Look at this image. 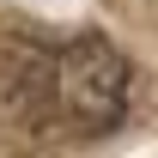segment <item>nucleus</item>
Segmentation results:
<instances>
[{
	"label": "nucleus",
	"mask_w": 158,
	"mask_h": 158,
	"mask_svg": "<svg viewBox=\"0 0 158 158\" xmlns=\"http://www.w3.org/2000/svg\"><path fill=\"white\" fill-rule=\"evenodd\" d=\"M6 98L31 128L110 134L128 116V61L103 37H67L49 49H19L6 73Z\"/></svg>",
	"instance_id": "1"
}]
</instances>
